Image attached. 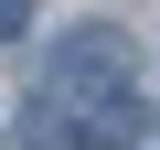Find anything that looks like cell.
<instances>
[{"label": "cell", "mask_w": 160, "mask_h": 150, "mask_svg": "<svg viewBox=\"0 0 160 150\" xmlns=\"http://www.w3.org/2000/svg\"><path fill=\"white\" fill-rule=\"evenodd\" d=\"M75 129H86V150H139V139H149L160 118H149L139 97H96V107H86V118H75Z\"/></svg>", "instance_id": "7a4b0ae2"}, {"label": "cell", "mask_w": 160, "mask_h": 150, "mask_svg": "<svg viewBox=\"0 0 160 150\" xmlns=\"http://www.w3.org/2000/svg\"><path fill=\"white\" fill-rule=\"evenodd\" d=\"M43 97L64 107V97H128V32H107V22H75V32H53V54H43Z\"/></svg>", "instance_id": "6da1fadb"}, {"label": "cell", "mask_w": 160, "mask_h": 150, "mask_svg": "<svg viewBox=\"0 0 160 150\" xmlns=\"http://www.w3.org/2000/svg\"><path fill=\"white\" fill-rule=\"evenodd\" d=\"M32 32V0H0V43H22Z\"/></svg>", "instance_id": "277c9868"}, {"label": "cell", "mask_w": 160, "mask_h": 150, "mask_svg": "<svg viewBox=\"0 0 160 150\" xmlns=\"http://www.w3.org/2000/svg\"><path fill=\"white\" fill-rule=\"evenodd\" d=\"M11 150H86V129H75V107H53V97H32V107L11 118Z\"/></svg>", "instance_id": "3957f363"}]
</instances>
